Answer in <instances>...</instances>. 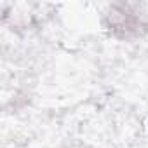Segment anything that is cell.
I'll use <instances>...</instances> for the list:
<instances>
[{"instance_id":"1","label":"cell","mask_w":148,"mask_h":148,"mask_svg":"<svg viewBox=\"0 0 148 148\" xmlns=\"http://www.w3.org/2000/svg\"><path fill=\"white\" fill-rule=\"evenodd\" d=\"M103 26L117 40H136L148 32V11L141 4L115 2L103 12Z\"/></svg>"}]
</instances>
